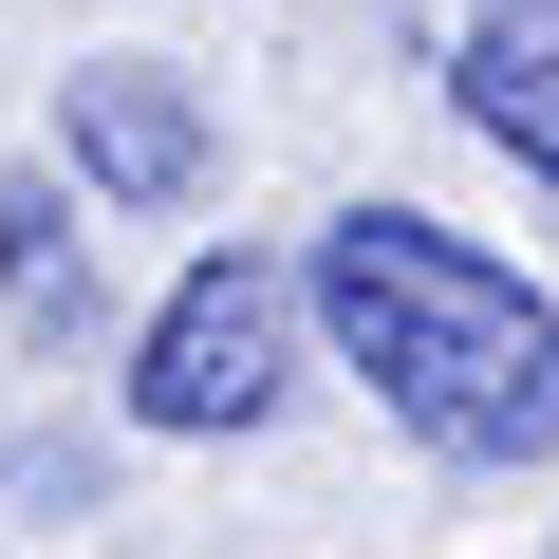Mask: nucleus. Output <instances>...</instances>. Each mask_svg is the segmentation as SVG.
I'll return each instance as SVG.
<instances>
[{
    "label": "nucleus",
    "mask_w": 559,
    "mask_h": 559,
    "mask_svg": "<svg viewBox=\"0 0 559 559\" xmlns=\"http://www.w3.org/2000/svg\"><path fill=\"white\" fill-rule=\"evenodd\" d=\"M318 336L373 373V411L429 448V466H540L559 448V299L522 261H485L466 224L429 205H336L318 261H299Z\"/></svg>",
    "instance_id": "f257e3e1"
},
{
    "label": "nucleus",
    "mask_w": 559,
    "mask_h": 559,
    "mask_svg": "<svg viewBox=\"0 0 559 559\" xmlns=\"http://www.w3.org/2000/svg\"><path fill=\"white\" fill-rule=\"evenodd\" d=\"M299 280H280V261H187L168 280V318L131 336V429H168V448H205V429H261L280 392H299Z\"/></svg>",
    "instance_id": "f03ea898"
},
{
    "label": "nucleus",
    "mask_w": 559,
    "mask_h": 559,
    "mask_svg": "<svg viewBox=\"0 0 559 559\" xmlns=\"http://www.w3.org/2000/svg\"><path fill=\"white\" fill-rule=\"evenodd\" d=\"M57 150L112 187V205H187L205 168H224V131H205V94L187 75H150V57H94L75 94H57Z\"/></svg>",
    "instance_id": "7ed1b4c3"
},
{
    "label": "nucleus",
    "mask_w": 559,
    "mask_h": 559,
    "mask_svg": "<svg viewBox=\"0 0 559 559\" xmlns=\"http://www.w3.org/2000/svg\"><path fill=\"white\" fill-rule=\"evenodd\" d=\"M448 94H466V131H485V150H522V168L559 187V0H466Z\"/></svg>",
    "instance_id": "20e7f679"
},
{
    "label": "nucleus",
    "mask_w": 559,
    "mask_h": 559,
    "mask_svg": "<svg viewBox=\"0 0 559 559\" xmlns=\"http://www.w3.org/2000/svg\"><path fill=\"white\" fill-rule=\"evenodd\" d=\"M0 299H20V336H94V242H75V205L38 168L0 187Z\"/></svg>",
    "instance_id": "39448f33"
}]
</instances>
